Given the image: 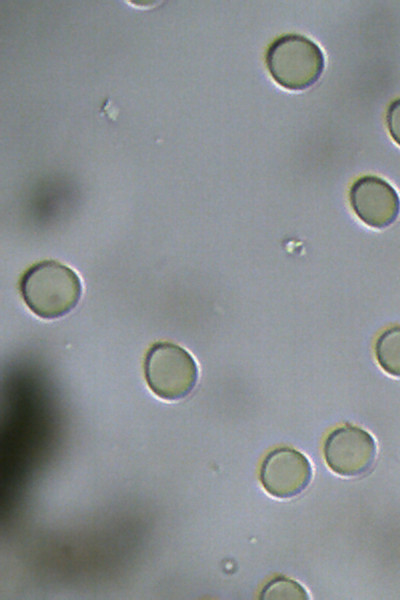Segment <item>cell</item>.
Segmentation results:
<instances>
[{
    "label": "cell",
    "mask_w": 400,
    "mask_h": 600,
    "mask_svg": "<svg viewBox=\"0 0 400 600\" xmlns=\"http://www.w3.org/2000/svg\"><path fill=\"white\" fill-rule=\"evenodd\" d=\"M20 293L35 315L55 319L75 308L82 295V283L70 267L44 260L25 271L20 280Z\"/></svg>",
    "instance_id": "6da1fadb"
},
{
    "label": "cell",
    "mask_w": 400,
    "mask_h": 600,
    "mask_svg": "<svg viewBox=\"0 0 400 600\" xmlns=\"http://www.w3.org/2000/svg\"><path fill=\"white\" fill-rule=\"evenodd\" d=\"M265 63L277 84L289 90H303L319 79L325 61L322 50L311 39L285 34L269 45Z\"/></svg>",
    "instance_id": "7a4b0ae2"
},
{
    "label": "cell",
    "mask_w": 400,
    "mask_h": 600,
    "mask_svg": "<svg viewBox=\"0 0 400 600\" xmlns=\"http://www.w3.org/2000/svg\"><path fill=\"white\" fill-rule=\"evenodd\" d=\"M144 375L150 390L164 400L187 396L198 379L192 355L172 342H156L146 353Z\"/></svg>",
    "instance_id": "3957f363"
},
{
    "label": "cell",
    "mask_w": 400,
    "mask_h": 600,
    "mask_svg": "<svg viewBox=\"0 0 400 600\" xmlns=\"http://www.w3.org/2000/svg\"><path fill=\"white\" fill-rule=\"evenodd\" d=\"M373 437L362 428L344 425L325 440L323 452L328 467L341 476H358L370 469L376 457Z\"/></svg>",
    "instance_id": "277c9868"
},
{
    "label": "cell",
    "mask_w": 400,
    "mask_h": 600,
    "mask_svg": "<svg viewBox=\"0 0 400 600\" xmlns=\"http://www.w3.org/2000/svg\"><path fill=\"white\" fill-rule=\"evenodd\" d=\"M350 205L357 217L366 225L382 229L393 224L400 214V197L386 180L375 175H365L352 184Z\"/></svg>",
    "instance_id": "5b68a950"
},
{
    "label": "cell",
    "mask_w": 400,
    "mask_h": 600,
    "mask_svg": "<svg viewBox=\"0 0 400 600\" xmlns=\"http://www.w3.org/2000/svg\"><path fill=\"white\" fill-rule=\"evenodd\" d=\"M311 476L312 469L308 459L289 447L271 451L260 468L263 488L277 498H290L301 493L309 484Z\"/></svg>",
    "instance_id": "8992f818"
},
{
    "label": "cell",
    "mask_w": 400,
    "mask_h": 600,
    "mask_svg": "<svg viewBox=\"0 0 400 600\" xmlns=\"http://www.w3.org/2000/svg\"><path fill=\"white\" fill-rule=\"evenodd\" d=\"M374 350L380 367L388 374L400 377V326L384 330L378 336Z\"/></svg>",
    "instance_id": "52a82bcc"
},
{
    "label": "cell",
    "mask_w": 400,
    "mask_h": 600,
    "mask_svg": "<svg viewBox=\"0 0 400 600\" xmlns=\"http://www.w3.org/2000/svg\"><path fill=\"white\" fill-rule=\"evenodd\" d=\"M306 593L297 583L289 579H275L267 587H265L262 593L263 598L276 599V598H306Z\"/></svg>",
    "instance_id": "ba28073f"
},
{
    "label": "cell",
    "mask_w": 400,
    "mask_h": 600,
    "mask_svg": "<svg viewBox=\"0 0 400 600\" xmlns=\"http://www.w3.org/2000/svg\"><path fill=\"white\" fill-rule=\"evenodd\" d=\"M386 123L390 136L400 146V98L395 99L389 105Z\"/></svg>",
    "instance_id": "9c48e42d"
}]
</instances>
